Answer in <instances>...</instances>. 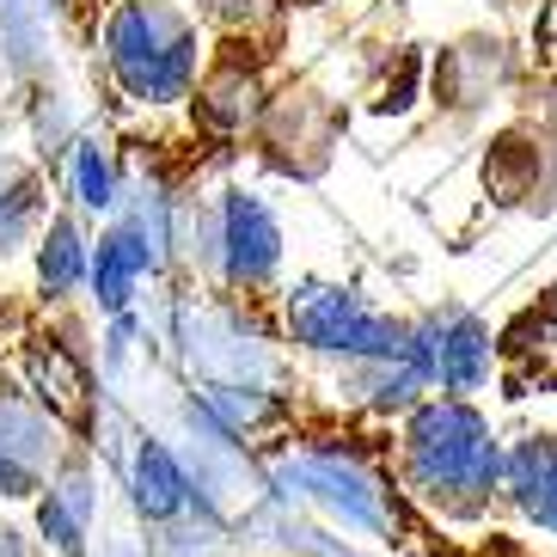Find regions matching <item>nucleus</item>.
Masks as SVG:
<instances>
[{
    "label": "nucleus",
    "instance_id": "1",
    "mask_svg": "<svg viewBox=\"0 0 557 557\" xmlns=\"http://www.w3.org/2000/svg\"><path fill=\"white\" fill-rule=\"evenodd\" d=\"M503 454L491 442V423L472 405H423L410 423V478L447 515H478L491 496Z\"/></svg>",
    "mask_w": 557,
    "mask_h": 557
},
{
    "label": "nucleus",
    "instance_id": "2",
    "mask_svg": "<svg viewBox=\"0 0 557 557\" xmlns=\"http://www.w3.org/2000/svg\"><path fill=\"white\" fill-rule=\"evenodd\" d=\"M111 62L135 99H178L197 74V44L172 7H123L111 25Z\"/></svg>",
    "mask_w": 557,
    "mask_h": 557
},
{
    "label": "nucleus",
    "instance_id": "3",
    "mask_svg": "<svg viewBox=\"0 0 557 557\" xmlns=\"http://www.w3.org/2000/svg\"><path fill=\"white\" fill-rule=\"evenodd\" d=\"M288 319H295V337L312 349H349V356H393L398 349V331L380 325L344 288H300Z\"/></svg>",
    "mask_w": 557,
    "mask_h": 557
},
{
    "label": "nucleus",
    "instance_id": "4",
    "mask_svg": "<svg viewBox=\"0 0 557 557\" xmlns=\"http://www.w3.org/2000/svg\"><path fill=\"white\" fill-rule=\"evenodd\" d=\"M508 491L533 521L557 533V435H533L508 454Z\"/></svg>",
    "mask_w": 557,
    "mask_h": 557
},
{
    "label": "nucleus",
    "instance_id": "5",
    "mask_svg": "<svg viewBox=\"0 0 557 557\" xmlns=\"http://www.w3.org/2000/svg\"><path fill=\"white\" fill-rule=\"evenodd\" d=\"M270 263H276V227H270V214L258 202H233L227 209V270L239 282H258L270 276Z\"/></svg>",
    "mask_w": 557,
    "mask_h": 557
},
{
    "label": "nucleus",
    "instance_id": "6",
    "mask_svg": "<svg viewBox=\"0 0 557 557\" xmlns=\"http://www.w3.org/2000/svg\"><path fill=\"white\" fill-rule=\"evenodd\" d=\"M484 368H491V344H484V331H478L472 319H454V331L435 344V374H442L454 393H472L478 380H484Z\"/></svg>",
    "mask_w": 557,
    "mask_h": 557
},
{
    "label": "nucleus",
    "instance_id": "7",
    "mask_svg": "<svg viewBox=\"0 0 557 557\" xmlns=\"http://www.w3.org/2000/svg\"><path fill=\"white\" fill-rule=\"evenodd\" d=\"M135 503L148 508V515H172L184 503V472L172 466V454L160 442H148L135 454Z\"/></svg>",
    "mask_w": 557,
    "mask_h": 557
},
{
    "label": "nucleus",
    "instance_id": "8",
    "mask_svg": "<svg viewBox=\"0 0 557 557\" xmlns=\"http://www.w3.org/2000/svg\"><path fill=\"white\" fill-rule=\"evenodd\" d=\"M148 263V251L135 246V239H104L99 246V263H92V282H99V300L104 307H123L135 288V270Z\"/></svg>",
    "mask_w": 557,
    "mask_h": 557
},
{
    "label": "nucleus",
    "instance_id": "9",
    "mask_svg": "<svg viewBox=\"0 0 557 557\" xmlns=\"http://www.w3.org/2000/svg\"><path fill=\"white\" fill-rule=\"evenodd\" d=\"M74 276H81V239H74V227H67V221H55V227H50V246H44V282L62 295Z\"/></svg>",
    "mask_w": 557,
    "mask_h": 557
},
{
    "label": "nucleus",
    "instance_id": "10",
    "mask_svg": "<svg viewBox=\"0 0 557 557\" xmlns=\"http://www.w3.org/2000/svg\"><path fill=\"white\" fill-rule=\"evenodd\" d=\"M81 202H92V209H104V202H111V172H104V160L92 148L81 153Z\"/></svg>",
    "mask_w": 557,
    "mask_h": 557
},
{
    "label": "nucleus",
    "instance_id": "11",
    "mask_svg": "<svg viewBox=\"0 0 557 557\" xmlns=\"http://www.w3.org/2000/svg\"><path fill=\"white\" fill-rule=\"evenodd\" d=\"M32 484H37V478L25 472L13 454H0V496H32Z\"/></svg>",
    "mask_w": 557,
    "mask_h": 557
},
{
    "label": "nucleus",
    "instance_id": "12",
    "mask_svg": "<svg viewBox=\"0 0 557 557\" xmlns=\"http://www.w3.org/2000/svg\"><path fill=\"white\" fill-rule=\"evenodd\" d=\"M552 116H557V99H552Z\"/></svg>",
    "mask_w": 557,
    "mask_h": 557
}]
</instances>
